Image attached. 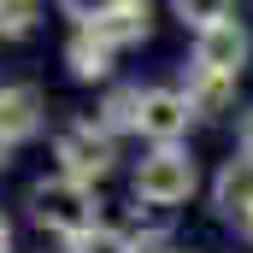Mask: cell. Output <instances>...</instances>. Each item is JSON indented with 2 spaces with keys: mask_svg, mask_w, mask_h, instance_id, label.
I'll return each mask as SVG.
<instances>
[{
  "mask_svg": "<svg viewBox=\"0 0 253 253\" xmlns=\"http://www.w3.org/2000/svg\"><path fill=\"white\" fill-rule=\"evenodd\" d=\"M30 218L47 230V236H65L77 242L83 230L100 224V200H94V183H77V177H42L30 183Z\"/></svg>",
  "mask_w": 253,
  "mask_h": 253,
  "instance_id": "6da1fadb",
  "label": "cell"
},
{
  "mask_svg": "<svg viewBox=\"0 0 253 253\" xmlns=\"http://www.w3.org/2000/svg\"><path fill=\"white\" fill-rule=\"evenodd\" d=\"M135 200H147V206H183V200H194V189H200V165H194V153L183 147V141H171V147H153L141 165H135Z\"/></svg>",
  "mask_w": 253,
  "mask_h": 253,
  "instance_id": "7a4b0ae2",
  "label": "cell"
},
{
  "mask_svg": "<svg viewBox=\"0 0 253 253\" xmlns=\"http://www.w3.org/2000/svg\"><path fill=\"white\" fill-rule=\"evenodd\" d=\"M53 159H59L65 177L77 183H100L112 165H118V147H112V129L100 118H83V124H65L53 135Z\"/></svg>",
  "mask_w": 253,
  "mask_h": 253,
  "instance_id": "3957f363",
  "label": "cell"
},
{
  "mask_svg": "<svg viewBox=\"0 0 253 253\" xmlns=\"http://www.w3.org/2000/svg\"><path fill=\"white\" fill-rule=\"evenodd\" d=\"M194 124V106L183 88H141V124L135 135L141 141H153V147H171V141H183Z\"/></svg>",
  "mask_w": 253,
  "mask_h": 253,
  "instance_id": "277c9868",
  "label": "cell"
},
{
  "mask_svg": "<svg viewBox=\"0 0 253 253\" xmlns=\"http://www.w3.org/2000/svg\"><path fill=\"white\" fill-rule=\"evenodd\" d=\"M248 59H253V36L236 24V18H224V24H212V30H200V36H194V65H206V71L242 77Z\"/></svg>",
  "mask_w": 253,
  "mask_h": 253,
  "instance_id": "5b68a950",
  "label": "cell"
},
{
  "mask_svg": "<svg viewBox=\"0 0 253 253\" xmlns=\"http://www.w3.org/2000/svg\"><path fill=\"white\" fill-rule=\"evenodd\" d=\"M42 124H47L42 88H36V83H0V135L18 147V141L42 135Z\"/></svg>",
  "mask_w": 253,
  "mask_h": 253,
  "instance_id": "8992f818",
  "label": "cell"
},
{
  "mask_svg": "<svg viewBox=\"0 0 253 253\" xmlns=\"http://www.w3.org/2000/svg\"><path fill=\"white\" fill-rule=\"evenodd\" d=\"M236 83H242V77H224V71L189 65V83H183V94H189L194 118H218V112H230V106H236Z\"/></svg>",
  "mask_w": 253,
  "mask_h": 253,
  "instance_id": "52a82bcc",
  "label": "cell"
},
{
  "mask_svg": "<svg viewBox=\"0 0 253 253\" xmlns=\"http://www.w3.org/2000/svg\"><path fill=\"white\" fill-rule=\"evenodd\" d=\"M112 53H118V47H106L94 30H77V36L65 42V71H71L77 83H106V77H112Z\"/></svg>",
  "mask_w": 253,
  "mask_h": 253,
  "instance_id": "ba28073f",
  "label": "cell"
},
{
  "mask_svg": "<svg viewBox=\"0 0 253 253\" xmlns=\"http://www.w3.org/2000/svg\"><path fill=\"white\" fill-rule=\"evenodd\" d=\"M212 206L224 212V218H242L253 206V159H224V171L212 177Z\"/></svg>",
  "mask_w": 253,
  "mask_h": 253,
  "instance_id": "9c48e42d",
  "label": "cell"
},
{
  "mask_svg": "<svg viewBox=\"0 0 253 253\" xmlns=\"http://www.w3.org/2000/svg\"><path fill=\"white\" fill-rule=\"evenodd\" d=\"M88 30H94L106 47H118V53H124V47H141V42H147V0H124L118 12H106V18L88 24Z\"/></svg>",
  "mask_w": 253,
  "mask_h": 253,
  "instance_id": "30bf717a",
  "label": "cell"
},
{
  "mask_svg": "<svg viewBox=\"0 0 253 253\" xmlns=\"http://www.w3.org/2000/svg\"><path fill=\"white\" fill-rule=\"evenodd\" d=\"M100 124L112 129V135H124V129L141 124V88H129V83H118L106 100H100Z\"/></svg>",
  "mask_w": 253,
  "mask_h": 253,
  "instance_id": "8fae6325",
  "label": "cell"
},
{
  "mask_svg": "<svg viewBox=\"0 0 253 253\" xmlns=\"http://www.w3.org/2000/svg\"><path fill=\"white\" fill-rule=\"evenodd\" d=\"M230 12H236V0H171V18H177L183 30H194V36L212 30V24H224Z\"/></svg>",
  "mask_w": 253,
  "mask_h": 253,
  "instance_id": "7c38bea8",
  "label": "cell"
},
{
  "mask_svg": "<svg viewBox=\"0 0 253 253\" xmlns=\"http://www.w3.org/2000/svg\"><path fill=\"white\" fill-rule=\"evenodd\" d=\"M71 253H141V242L129 236V230H112V224H94V230H83Z\"/></svg>",
  "mask_w": 253,
  "mask_h": 253,
  "instance_id": "4fadbf2b",
  "label": "cell"
},
{
  "mask_svg": "<svg viewBox=\"0 0 253 253\" xmlns=\"http://www.w3.org/2000/svg\"><path fill=\"white\" fill-rule=\"evenodd\" d=\"M42 18V0H0V36H30Z\"/></svg>",
  "mask_w": 253,
  "mask_h": 253,
  "instance_id": "5bb4252c",
  "label": "cell"
},
{
  "mask_svg": "<svg viewBox=\"0 0 253 253\" xmlns=\"http://www.w3.org/2000/svg\"><path fill=\"white\" fill-rule=\"evenodd\" d=\"M118 6H124V0H59V12L71 18V24H77V30L100 24V18H106V12H118Z\"/></svg>",
  "mask_w": 253,
  "mask_h": 253,
  "instance_id": "9a60e30c",
  "label": "cell"
},
{
  "mask_svg": "<svg viewBox=\"0 0 253 253\" xmlns=\"http://www.w3.org/2000/svg\"><path fill=\"white\" fill-rule=\"evenodd\" d=\"M236 153H242V159H253V106L242 112V124H236Z\"/></svg>",
  "mask_w": 253,
  "mask_h": 253,
  "instance_id": "2e32d148",
  "label": "cell"
},
{
  "mask_svg": "<svg viewBox=\"0 0 253 253\" xmlns=\"http://www.w3.org/2000/svg\"><path fill=\"white\" fill-rule=\"evenodd\" d=\"M236 230H242V242H253V206L242 212V218H236Z\"/></svg>",
  "mask_w": 253,
  "mask_h": 253,
  "instance_id": "e0dca14e",
  "label": "cell"
},
{
  "mask_svg": "<svg viewBox=\"0 0 253 253\" xmlns=\"http://www.w3.org/2000/svg\"><path fill=\"white\" fill-rule=\"evenodd\" d=\"M0 253H12V224L0 218Z\"/></svg>",
  "mask_w": 253,
  "mask_h": 253,
  "instance_id": "ac0fdd59",
  "label": "cell"
},
{
  "mask_svg": "<svg viewBox=\"0 0 253 253\" xmlns=\"http://www.w3.org/2000/svg\"><path fill=\"white\" fill-rule=\"evenodd\" d=\"M6 153H12V141H6V135H0V165H6Z\"/></svg>",
  "mask_w": 253,
  "mask_h": 253,
  "instance_id": "d6986e66",
  "label": "cell"
},
{
  "mask_svg": "<svg viewBox=\"0 0 253 253\" xmlns=\"http://www.w3.org/2000/svg\"><path fill=\"white\" fill-rule=\"evenodd\" d=\"M165 253H183V248H165Z\"/></svg>",
  "mask_w": 253,
  "mask_h": 253,
  "instance_id": "ffe728a7",
  "label": "cell"
}]
</instances>
